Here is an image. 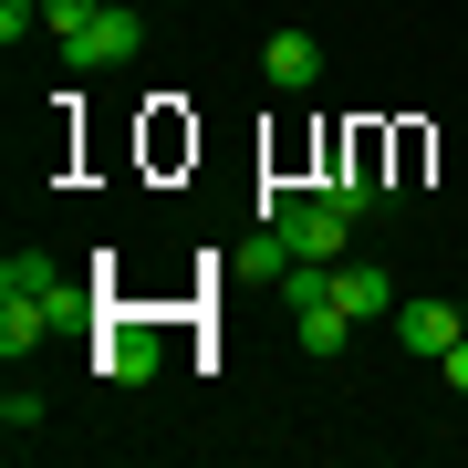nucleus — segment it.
I'll return each instance as SVG.
<instances>
[{"label":"nucleus","instance_id":"nucleus-1","mask_svg":"<svg viewBox=\"0 0 468 468\" xmlns=\"http://www.w3.org/2000/svg\"><path fill=\"white\" fill-rule=\"evenodd\" d=\"M261 218L292 239V261H344V250H354V218L323 198V187H271V208H261Z\"/></svg>","mask_w":468,"mask_h":468},{"label":"nucleus","instance_id":"nucleus-2","mask_svg":"<svg viewBox=\"0 0 468 468\" xmlns=\"http://www.w3.org/2000/svg\"><path fill=\"white\" fill-rule=\"evenodd\" d=\"M63 52H73V73H104V63H135L146 52V21L125 11V0H94L84 21L63 32Z\"/></svg>","mask_w":468,"mask_h":468},{"label":"nucleus","instance_id":"nucleus-3","mask_svg":"<svg viewBox=\"0 0 468 468\" xmlns=\"http://www.w3.org/2000/svg\"><path fill=\"white\" fill-rule=\"evenodd\" d=\"M468 334V302H396V344L406 354H448Z\"/></svg>","mask_w":468,"mask_h":468},{"label":"nucleus","instance_id":"nucleus-4","mask_svg":"<svg viewBox=\"0 0 468 468\" xmlns=\"http://www.w3.org/2000/svg\"><path fill=\"white\" fill-rule=\"evenodd\" d=\"M261 73H271L282 94H313V84H323V42H313V32H271V42H261Z\"/></svg>","mask_w":468,"mask_h":468},{"label":"nucleus","instance_id":"nucleus-5","mask_svg":"<svg viewBox=\"0 0 468 468\" xmlns=\"http://www.w3.org/2000/svg\"><path fill=\"white\" fill-rule=\"evenodd\" d=\"M334 302H344L354 323H396V282L365 271V261H334Z\"/></svg>","mask_w":468,"mask_h":468},{"label":"nucleus","instance_id":"nucleus-6","mask_svg":"<svg viewBox=\"0 0 468 468\" xmlns=\"http://www.w3.org/2000/svg\"><path fill=\"white\" fill-rule=\"evenodd\" d=\"M94 365L115 375V385H146V375H156V334H146V323H115V334H104V354H94Z\"/></svg>","mask_w":468,"mask_h":468},{"label":"nucleus","instance_id":"nucleus-7","mask_svg":"<svg viewBox=\"0 0 468 468\" xmlns=\"http://www.w3.org/2000/svg\"><path fill=\"white\" fill-rule=\"evenodd\" d=\"M302 323V354H344L354 344V313H344V302H313V313H292Z\"/></svg>","mask_w":468,"mask_h":468},{"label":"nucleus","instance_id":"nucleus-8","mask_svg":"<svg viewBox=\"0 0 468 468\" xmlns=\"http://www.w3.org/2000/svg\"><path fill=\"white\" fill-rule=\"evenodd\" d=\"M0 427H11V437L42 427V385H11V396H0Z\"/></svg>","mask_w":468,"mask_h":468},{"label":"nucleus","instance_id":"nucleus-9","mask_svg":"<svg viewBox=\"0 0 468 468\" xmlns=\"http://www.w3.org/2000/svg\"><path fill=\"white\" fill-rule=\"evenodd\" d=\"M32 21H42V0H0V42H11V52H21V32H32Z\"/></svg>","mask_w":468,"mask_h":468},{"label":"nucleus","instance_id":"nucleus-10","mask_svg":"<svg viewBox=\"0 0 468 468\" xmlns=\"http://www.w3.org/2000/svg\"><path fill=\"white\" fill-rule=\"evenodd\" d=\"M437 375H448V396H468V334H458L448 354H437Z\"/></svg>","mask_w":468,"mask_h":468}]
</instances>
